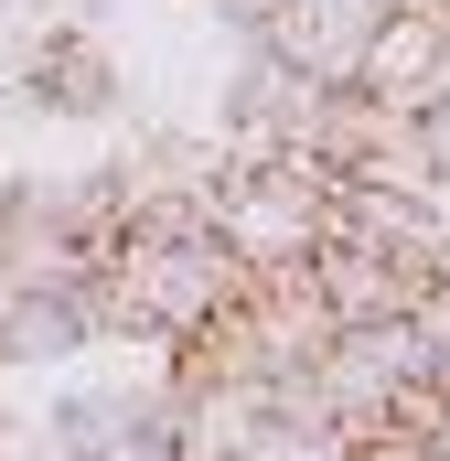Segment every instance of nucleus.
<instances>
[{"instance_id":"obj_2","label":"nucleus","mask_w":450,"mask_h":461,"mask_svg":"<svg viewBox=\"0 0 450 461\" xmlns=\"http://www.w3.org/2000/svg\"><path fill=\"white\" fill-rule=\"evenodd\" d=\"M386 108H450V0H386L354 43V76Z\"/></svg>"},{"instance_id":"obj_1","label":"nucleus","mask_w":450,"mask_h":461,"mask_svg":"<svg viewBox=\"0 0 450 461\" xmlns=\"http://www.w3.org/2000/svg\"><path fill=\"white\" fill-rule=\"evenodd\" d=\"M333 183L311 150H268V161H225L215 194H204V226L225 236L236 268H301L322 236H333Z\"/></svg>"}]
</instances>
